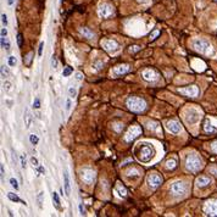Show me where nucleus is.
Instances as JSON below:
<instances>
[{
	"label": "nucleus",
	"instance_id": "nucleus-1",
	"mask_svg": "<svg viewBox=\"0 0 217 217\" xmlns=\"http://www.w3.org/2000/svg\"><path fill=\"white\" fill-rule=\"evenodd\" d=\"M126 105H127V107L133 112H141L145 110V107H147L145 100L141 98H138V97H129L127 99V101H126Z\"/></svg>",
	"mask_w": 217,
	"mask_h": 217
},
{
	"label": "nucleus",
	"instance_id": "nucleus-2",
	"mask_svg": "<svg viewBox=\"0 0 217 217\" xmlns=\"http://www.w3.org/2000/svg\"><path fill=\"white\" fill-rule=\"evenodd\" d=\"M186 167H187L188 171H190L193 173H196L198 171H200V168L203 167L201 159L199 157L198 155H195V154L188 155L187 159H186Z\"/></svg>",
	"mask_w": 217,
	"mask_h": 217
},
{
	"label": "nucleus",
	"instance_id": "nucleus-3",
	"mask_svg": "<svg viewBox=\"0 0 217 217\" xmlns=\"http://www.w3.org/2000/svg\"><path fill=\"white\" fill-rule=\"evenodd\" d=\"M155 155V150L150 144H141V147L139 149V160L141 162H149Z\"/></svg>",
	"mask_w": 217,
	"mask_h": 217
},
{
	"label": "nucleus",
	"instance_id": "nucleus-4",
	"mask_svg": "<svg viewBox=\"0 0 217 217\" xmlns=\"http://www.w3.org/2000/svg\"><path fill=\"white\" fill-rule=\"evenodd\" d=\"M193 46L196 51H199L200 54H205V55H207V54L211 52V45L207 40H204V39H196L194 40L193 43Z\"/></svg>",
	"mask_w": 217,
	"mask_h": 217
},
{
	"label": "nucleus",
	"instance_id": "nucleus-5",
	"mask_svg": "<svg viewBox=\"0 0 217 217\" xmlns=\"http://www.w3.org/2000/svg\"><path fill=\"white\" fill-rule=\"evenodd\" d=\"M204 213L206 216H217V199H210L205 203Z\"/></svg>",
	"mask_w": 217,
	"mask_h": 217
},
{
	"label": "nucleus",
	"instance_id": "nucleus-6",
	"mask_svg": "<svg viewBox=\"0 0 217 217\" xmlns=\"http://www.w3.org/2000/svg\"><path fill=\"white\" fill-rule=\"evenodd\" d=\"M187 184L184 182H174L172 186H171V194H173L174 196H180V195H184L187 193Z\"/></svg>",
	"mask_w": 217,
	"mask_h": 217
},
{
	"label": "nucleus",
	"instance_id": "nucleus-7",
	"mask_svg": "<svg viewBox=\"0 0 217 217\" xmlns=\"http://www.w3.org/2000/svg\"><path fill=\"white\" fill-rule=\"evenodd\" d=\"M98 13L101 19H107V17H110L114 13V7L110 4L103 3V4H100V6L98 9Z\"/></svg>",
	"mask_w": 217,
	"mask_h": 217
},
{
	"label": "nucleus",
	"instance_id": "nucleus-8",
	"mask_svg": "<svg viewBox=\"0 0 217 217\" xmlns=\"http://www.w3.org/2000/svg\"><path fill=\"white\" fill-rule=\"evenodd\" d=\"M81 179L85 184H92L95 179V172L89 168H84L81 171Z\"/></svg>",
	"mask_w": 217,
	"mask_h": 217
},
{
	"label": "nucleus",
	"instance_id": "nucleus-9",
	"mask_svg": "<svg viewBox=\"0 0 217 217\" xmlns=\"http://www.w3.org/2000/svg\"><path fill=\"white\" fill-rule=\"evenodd\" d=\"M141 134V128L139 127V126H133V127L129 128V131L126 133L124 135V140L126 141H133L135 138H138L139 135Z\"/></svg>",
	"mask_w": 217,
	"mask_h": 217
},
{
	"label": "nucleus",
	"instance_id": "nucleus-10",
	"mask_svg": "<svg viewBox=\"0 0 217 217\" xmlns=\"http://www.w3.org/2000/svg\"><path fill=\"white\" fill-rule=\"evenodd\" d=\"M141 77L147 82H156L159 79V73L153 68H147L141 72Z\"/></svg>",
	"mask_w": 217,
	"mask_h": 217
},
{
	"label": "nucleus",
	"instance_id": "nucleus-11",
	"mask_svg": "<svg viewBox=\"0 0 217 217\" xmlns=\"http://www.w3.org/2000/svg\"><path fill=\"white\" fill-rule=\"evenodd\" d=\"M178 92L180 94H183L186 97H190V98H195L199 94V88L196 85H189V87H184V88H179Z\"/></svg>",
	"mask_w": 217,
	"mask_h": 217
},
{
	"label": "nucleus",
	"instance_id": "nucleus-12",
	"mask_svg": "<svg viewBox=\"0 0 217 217\" xmlns=\"http://www.w3.org/2000/svg\"><path fill=\"white\" fill-rule=\"evenodd\" d=\"M147 183L149 184L150 188L155 189L162 183V178L159 174H149L148 178H147Z\"/></svg>",
	"mask_w": 217,
	"mask_h": 217
},
{
	"label": "nucleus",
	"instance_id": "nucleus-13",
	"mask_svg": "<svg viewBox=\"0 0 217 217\" xmlns=\"http://www.w3.org/2000/svg\"><path fill=\"white\" fill-rule=\"evenodd\" d=\"M101 45H103V48H104L107 52H114V51H116V50L118 49V44H117L115 40H112V39L103 40V42H101Z\"/></svg>",
	"mask_w": 217,
	"mask_h": 217
},
{
	"label": "nucleus",
	"instance_id": "nucleus-14",
	"mask_svg": "<svg viewBox=\"0 0 217 217\" xmlns=\"http://www.w3.org/2000/svg\"><path fill=\"white\" fill-rule=\"evenodd\" d=\"M64 189H65L66 195L70 196V194H71V182H70V176H68V172H67L66 168L64 171Z\"/></svg>",
	"mask_w": 217,
	"mask_h": 217
},
{
	"label": "nucleus",
	"instance_id": "nucleus-15",
	"mask_svg": "<svg viewBox=\"0 0 217 217\" xmlns=\"http://www.w3.org/2000/svg\"><path fill=\"white\" fill-rule=\"evenodd\" d=\"M167 129H168L171 133H173V134H178L179 131H180V126H179V123H178L177 121L172 120V121H168V122H167Z\"/></svg>",
	"mask_w": 217,
	"mask_h": 217
},
{
	"label": "nucleus",
	"instance_id": "nucleus-16",
	"mask_svg": "<svg viewBox=\"0 0 217 217\" xmlns=\"http://www.w3.org/2000/svg\"><path fill=\"white\" fill-rule=\"evenodd\" d=\"M204 129L206 133H215V132H217V126L212 123V120L206 118V121L204 123Z\"/></svg>",
	"mask_w": 217,
	"mask_h": 217
},
{
	"label": "nucleus",
	"instance_id": "nucleus-17",
	"mask_svg": "<svg viewBox=\"0 0 217 217\" xmlns=\"http://www.w3.org/2000/svg\"><path fill=\"white\" fill-rule=\"evenodd\" d=\"M129 71V66L128 65H118L114 68V73L116 76H121V75H124V73H127V72Z\"/></svg>",
	"mask_w": 217,
	"mask_h": 217
},
{
	"label": "nucleus",
	"instance_id": "nucleus-18",
	"mask_svg": "<svg viewBox=\"0 0 217 217\" xmlns=\"http://www.w3.org/2000/svg\"><path fill=\"white\" fill-rule=\"evenodd\" d=\"M210 183H211V179H210L209 177H205V176H200V177L196 179V186L200 187V188L207 187Z\"/></svg>",
	"mask_w": 217,
	"mask_h": 217
},
{
	"label": "nucleus",
	"instance_id": "nucleus-19",
	"mask_svg": "<svg viewBox=\"0 0 217 217\" xmlns=\"http://www.w3.org/2000/svg\"><path fill=\"white\" fill-rule=\"evenodd\" d=\"M198 118H199L198 112H196V111H194V110L188 111V114H187V116H186V121H187L188 123H190V124L195 123V122L198 121Z\"/></svg>",
	"mask_w": 217,
	"mask_h": 217
},
{
	"label": "nucleus",
	"instance_id": "nucleus-20",
	"mask_svg": "<svg viewBox=\"0 0 217 217\" xmlns=\"http://www.w3.org/2000/svg\"><path fill=\"white\" fill-rule=\"evenodd\" d=\"M23 120H25V124L27 128H31L32 126V122H33V116L29 111V108H26L25 110V115H23Z\"/></svg>",
	"mask_w": 217,
	"mask_h": 217
},
{
	"label": "nucleus",
	"instance_id": "nucleus-21",
	"mask_svg": "<svg viewBox=\"0 0 217 217\" xmlns=\"http://www.w3.org/2000/svg\"><path fill=\"white\" fill-rule=\"evenodd\" d=\"M115 193H116L120 198H126V196H127V190H126V188H124L122 184H117V186H116Z\"/></svg>",
	"mask_w": 217,
	"mask_h": 217
},
{
	"label": "nucleus",
	"instance_id": "nucleus-22",
	"mask_svg": "<svg viewBox=\"0 0 217 217\" xmlns=\"http://www.w3.org/2000/svg\"><path fill=\"white\" fill-rule=\"evenodd\" d=\"M79 33H81V34H83V37H85V38H88V39L94 38V33H93L92 31H90L89 28H85V27L79 28Z\"/></svg>",
	"mask_w": 217,
	"mask_h": 217
},
{
	"label": "nucleus",
	"instance_id": "nucleus-23",
	"mask_svg": "<svg viewBox=\"0 0 217 217\" xmlns=\"http://www.w3.org/2000/svg\"><path fill=\"white\" fill-rule=\"evenodd\" d=\"M52 203H54V206H55L58 210L61 209V206H60V198H59V194L55 193V192L52 193Z\"/></svg>",
	"mask_w": 217,
	"mask_h": 217
},
{
	"label": "nucleus",
	"instance_id": "nucleus-24",
	"mask_svg": "<svg viewBox=\"0 0 217 217\" xmlns=\"http://www.w3.org/2000/svg\"><path fill=\"white\" fill-rule=\"evenodd\" d=\"M177 167V160L176 159H170L166 162V168L167 170H174Z\"/></svg>",
	"mask_w": 217,
	"mask_h": 217
},
{
	"label": "nucleus",
	"instance_id": "nucleus-25",
	"mask_svg": "<svg viewBox=\"0 0 217 217\" xmlns=\"http://www.w3.org/2000/svg\"><path fill=\"white\" fill-rule=\"evenodd\" d=\"M7 198L10 199L11 201H13V203H20V201H21V203L26 204V203H25V201H22L21 199H20L19 196H17V194H15V193H11V192H10V193H7Z\"/></svg>",
	"mask_w": 217,
	"mask_h": 217
},
{
	"label": "nucleus",
	"instance_id": "nucleus-26",
	"mask_svg": "<svg viewBox=\"0 0 217 217\" xmlns=\"http://www.w3.org/2000/svg\"><path fill=\"white\" fill-rule=\"evenodd\" d=\"M32 59H33V52L31 51V52H28V54H27V55H26V58L23 59V62H25V65H26V66H31Z\"/></svg>",
	"mask_w": 217,
	"mask_h": 217
},
{
	"label": "nucleus",
	"instance_id": "nucleus-27",
	"mask_svg": "<svg viewBox=\"0 0 217 217\" xmlns=\"http://www.w3.org/2000/svg\"><path fill=\"white\" fill-rule=\"evenodd\" d=\"M140 174V172H139V170H137V168H131V170H128V172H127V176L128 177H138Z\"/></svg>",
	"mask_w": 217,
	"mask_h": 217
},
{
	"label": "nucleus",
	"instance_id": "nucleus-28",
	"mask_svg": "<svg viewBox=\"0 0 217 217\" xmlns=\"http://www.w3.org/2000/svg\"><path fill=\"white\" fill-rule=\"evenodd\" d=\"M1 48L6 49V50L10 49V43H9V40H7L6 37H1Z\"/></svg>",
	"mask_w": 217,
	"mask_h": 217
},
{
	"label": "nucleus",
	"instance_id": "nucleus-29",
	"mask_svg": "<svg viewBox=\"0 0 217 217\" xmlns=\"http://www.w3.org/2000/svg\"><path fill=\"white\" fill-rule=\"evenodd\" d=\"M29 141H31V144H33V145H37L38 141H39V139H38V137L35 135V134H31V135H29Z\"/></svg>",
	"mask_w": 217,
	"mask_h": 217
},
{
	"label": "nucleus",
	"instance_id": "nucleus-30",
	"mask_svg": "<svg viewBox=\"0 0 217 217\" xmlns=\"http://www.w3.org/2000/svg\"><path fill=\"white\" fill-rule=\"evenodd\" d=\"M72 72H73V71H72V68H71L70 66H67V67H65V70L62 71V76H64V77H68V76L72 73Z\"/></svg>",
	"mask_w": 217,
	"mask_h": 217
},
{
	"label": "nucleus",
	"instance_id": "nucleus-31",
	"mask_svg": "<svg viewBox=\"0 0 217 217\" xmlns=\"http://www.w3.org/2000/svg\"><path fill=\"white\" fill-rule=\"evenodd\" d=\"M103 67H104V62H103V61H97V62L94 64V70H95V71H100Z\"/></svg>",
	"mask_w": 217,
	"mask_h": 217
},
{
	"label": "nucleus",
	"instance_id": "nucleus-32",
	"mask_svg": "<svg viewBox=\"0 0 217 217\" xmlns=\"http://www.w3.org/2000/svg\"><path fill=\"white\" fill-rule=\"evenodd\" d=\"M17 45H19L20 48H22V45H23V38H22L21 33L17 34Z\"/></svg>",
	"mask_w": 217,
	"mask_h": 217
},
{
	"label": "nucleus",
	"instance_id": "nucleus-33",
	"mask_svg": "<svg viewBox=\"0 0 217 217\" xmlns=\"http://www.w3.org/2000/svg\"><path fill=\"white\" fill-rule=\"evenodd\" d=\"M7 76H9V72H7V70L5 68V66L3 65V66H1V77L5 79Z\"/></svg>",
	"mask_w": 217,
	"mask_h": 217
},
{
	"label": "nucleus",
	"instance_id": "nucleus-34",
	"mask_svg": "<svg viewBox=\"0 0 217 217\" xmlns=\"http://www.w3.org/2000/svg\"><path fill=\"white\" fill-rule=\"evenodd\" d=\"M16 64H17V60H16V58H15V56H9V65L13 67Z\"/></svg>",
	"mask_w": 217,
	"mask_h": 217
},
{
	"label": "nucleus",
	"instance_id": "nucleus-35",
	"mask_svg": "<svg viewBox=\"0 0 217 217\" xmlns=\"http://www.w3.org/2000/svg\"><path fill=\"white\" fill-rule=\"evenodd\" d=\"M10 184H11L16 190L19 189V183H17V180H16L15 178H11V179H10Z\"/></svg>",
	"mask_w": 217,
	"mask_h": 217
},
{
	"label": "nucleus",
	"instance_id": "nucleus-36",
	"mask_svg": "<svg viewBox=\"0 0 217 217\" xmlns=\"http://www.w3.org/2000/svg\"><path fill=\"white\" fill-rule=\"evenodd\" d=\"M31 164L33 165V167H39V164H38V160L35 159L34 156L31 157Z\"/></svg>",
	"mask_w": 217,
	"mask_h": 217
},
{
	"label": "nucleus",
	"instance_id": "nucleus-37",
	"mask_svg": "<svg viewBox=\"0 0 217 217\" xmlns=\"http://www.w3.org/2000/svg\"><path fill=\"white\" fill-rule=\"evenodd\" d=\"M33 107H34V108H39V107H40V100H39V98H35V99H34V101H33Z\"/></svg>",
	"mask_w": 217,
	"mask_h": 217
},
{
	"label": "nucleus",
	"instance_id": "nucleus-38",
	"mask_svg": "<svg viewBox=\"0 0 217 217\" xmlns=\"http://www.w3.org/2000/svg\"><path fill=\"white\" fill-rule=\"evenodd\" d=\"M140 50V46L139 45H132L131 48H129V52H132V54H134V52H137V51H139Z\"/></svg>",
	"mask_w": 217,
	"mask_h": 217
},
{
	"label": "nucleus",
	"instance_id": "nucleus-39",
	"mask_svg": "<svg viewBox=\"0 0 217 217\" xmlns=\"http://www.w3.org/2000/svg\"><path fill=\"white\" fill-rule=\"evenodd\" d=\"M76 88H73V87H70V89H68V94H70V97L71 98H73L75 95H76Z\"/></svg>",
	"mask_w": 217,
	"mask_h": 217
},
{
	"label": "nucleus",
	"instance_id": "nucleus-40",
	"mask_svg": "<svg viewBox=\"0 0 217 217\" xmlns=\"http://www.w3.org/2000/svg\"><path fill=\"white\" fill-rule=\"evenodd\" d=\"M58 67V59L55 56L51 58V68H56Z\"/></svg>",
	"mask_w": 217,
	"mask_h": 217
},
{
	"label": "nucleus",
	"instance_id": "nucleus-41",
	"mask_svg": "<svg viewBox=\"0 0 217 217\" xmlns=\"http://www.w3.org/2000/svg\"><path fill=\"white\" fill-rule=\"evenodd\" d=\"M4 89L6 90V92H10V90H11V83H10L9 81H5V82H4Z\"/></svg>",
	"mask_w": 217,
	"mask_h": 217
},
{
	"label": "nucleus",
	"instance_id": "nucleus-42",
	"mask_svg": "<svg viewBox=\"0 0 217 217\" xmlns=\"http://www.w3.org/2000/svg\"><path fill=\"white\" fill-rule=\"evenodd\" d=\"M43 198H44V193H39V195H38V205H39V207H42V203H43Z\"/></svg>",
	"mask_w": 217,
	"mask_h": 217
},
{
	"label": "nucleus",
	"instance_id": "nucleus-43",
	"mask_svg": "<svg viewBox=\"0 0 217 217\" xmlns=\"http://www.w3.org/2000/svg\"><path fill=\"white\" fill-rule=\"evenodd\" d=\"M159 34H160V32H159V31H154V32H153V33L150 34V39H151V40L156 39V37H157Z\"/></svg>",
	"mask_w": 217,
	"mask_h": 217
},
{
	"label": "nucleus",
	"instance_id": "nucleus-44",
	"mask_svg": "<svg viewBox=\"0 0 217 217\" xmlns=\"http://www.w3.org/2000/svg\"><path fill=\"white\" fill-rule=\"evenodd\" d=\"M211 150H212L213 153H216V154H217V140H216V141H213V143L211 144Z\"/></svg>",
	"mask_w": 217,
	"mask_h": 217
},
{
	"label": "nucleus",
	"instance_id": "nucleus-45",
	"mask_svg": "<svg viewBox=\"0 0 217 217\" xmlns=\"http://www.w3.org/2000/svg\"><path fill=\"white\" fill-rule=\"evenodd\" d=\"M78 209H79V213L83 216V215H85V209H84V206H83V204H79L78 205Z\"/></svg>",
	"mask_w": 217,
	"mask_h": 217
},
{
	"label": "nucleus",
	"instance_id": "nucleus-46",
	"mask_svg": "<svg viewBox=\"0 0 217 217\" xmlns=\"http://www.w3.org/2000/svg\"><path fill=\"white\" fill-rule=\"evenodd\" d=\"M1 22H3L5 26L7 25V16H6L5 13H3V15H1Z\"/></svg>",
	"mask_w": 217,
	"mask_h": 217
},
{
	"label": "nucleus",
	"instance_id": "nucleus-47",
	"mask_svg": "<svg viewBox=\"0 0 217 217\" xmlns=\"http://www.w3.org/2000/svg\"><path fill=\"white\" fill-rule=\"evenodd\" d=\"M43 48H44V43L42 42V43L39 44V49H38V55H39V56L42 55V52H43Z\"/></svg>",
	"mask_w": 217,
	"mask_h": 217
},
{
	"label": "nucleus",
	"instance_id": "nucleus-48",
	"mask_svg": "<svg viewBox=\"0 0 217 217\" xmlns=\"http://www.w3.org/2000/svg\"><path fill=\"white\" fill-rule=\"evenodd\" d=\"M21 166H22L23 168H26V159H25L23 155L21 156Z\"/></svg>",
	"mask_w": 217,
	"mask_h": 217
},
{
	"label": "nucleus",
	"instance_id": "nucleus-49",
	"mask_svg": "<svg viewBox=\"0 0 217 217\" xmlns=\"http://www.w3.org/2000/svg\"><path fill=\"white\" fill-rule=\"evenodd\" d=\"M76 79H77V81H82V79H83V75L79 73V72H78V73H76Z\"/></svg>",
	"mask_w": 217,
	"mask_h": 217
},
{
	"label": "nucleus",
	"instance_id": "nucleus-50",
	"mask_svg": "<svg viewBox=\"0 0 217 217\" xmlns=\"http://www.w3.org/2000/svg\"><path fill=\"white\" fill-rule=\"evenodd\" d=\"M0 172H1V179L4 178V174H5V172H4V165L1 164L0 165Z\"/></svg>",
	"mask_w": 217,
	"mask_h": 217
},
{
	"label": "nucleus",
	"instance_id": "nucleus-51",
	"mask_svg": "<svg viewBox=\"0 0 217 217\" xmlns=\"http://www.w3.org/2000/svg\"><path fill=\"white\" fill-rule=\"evenodd\" d=\"M1 37H6V34H7V31H6V28H1Z\"/></svg>",
	"mask_w": 217,
	"mask_h": 217
},
{
	"label": "nucleus",
	"instance_id": "nucleus-52",
	"mask_svg": "<svg viewBox=\"0 0 217 217\" xmlns=\"http://www.w3.org/2000/svg\"><path fill=\"white\" fill-rule=\"evenodd\" d=\"M70 108H71V100L68 99V100L66 101V110L68 111V110H70Z\"/></svg>",
	"mask_w": 217,
	"mask_h": 217
},
{
	"label": "nucleus",
	"instance_id": "nucleus-53",
	"mask_svg": "<svg viewBox=\"0 0 217 217\" xmlns=\"http://www.w3.org/2000/svg\"><path fill=\"white\" fill-rule=\"evenodd\" d=\"M39 172H40V173H45V170H44V167L39 166Z\"/></svg>",
	"mask_w": 217,
	"mask_h": 217
},
{
	"label": "nucleus",
	"instance_id": "nucleus-54",
	"mask_svg": "<svg viewBox=\"0 0 217 217\" xmlns=\"http://www.w3.org/2000/svg\"><path fill=\"white\" fill-rule=\"evenodd\" d=\"M13 1H15V0H7V4L11 6V5H13Z\"/></svg>",
	"mask_w": 217,
	"mask_h": 217
}]
</instances>
